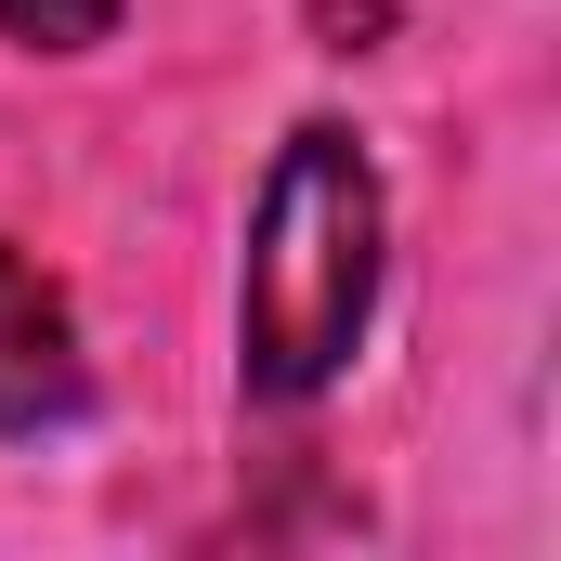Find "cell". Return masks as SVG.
Returning a JSON list of instances; mask_svg holds the SVG:
<instances>
[{"mask_svg":"<svg viewBox=\"0 0 561 561\" xmlns=\"http://www.w3.org/2000/svg\"><path fill=\"white\" fill-rule=\"evenodd\" d=\"M379 170L353 131H287V157L262 170V209H249V275H236V366L262 405H313L353 353H366V313H379Z\"/></svg>","mask_w":561,"mask_h":561,"instance_id":"1","label":"cell"},{"mask_svg":"<svg viewBox=\"0 0 561 561\" xmlns=\"http://www.w3.org/2000/svg\"><path fill=\"white\" fill-rule=\"evenodd\" d=\"M92 419V353H79V313L66 287L39 275L26 249H0V431L39 444V431Z\"/></svg>","mask_w":561,"mask_h":561,"instance_id":"2","label":"cell"},{"mask_svg":"<svg viewBox=\"0 0 561 561\" xmlns=\"http://www.w3.org/2000/svg\"><path fill=\"white\" fill-rule=\"evenodd\" d=\"M0 39L13 53H92V39H118V0H0Z\"/></svg>","mask_w":561,"mask_h":561,"instance_id":"3","label":"cell"}]
</instances>
